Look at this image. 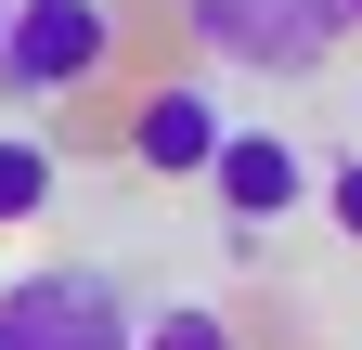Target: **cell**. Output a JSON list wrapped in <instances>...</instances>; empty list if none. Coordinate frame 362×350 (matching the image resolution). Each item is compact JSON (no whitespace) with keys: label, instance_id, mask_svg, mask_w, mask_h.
<instances>
[{"label":"cell","instance_id":"6da1fadb","mask_svg":"<svg viewBox=\"0 0 362 350\" xmlns=\"http://www.w3.org/2000/svg\"><path fill=\"white\" fill-rule=\"evenodd\" d=\"M0 350H143V298L90 259H52V273L0 286Z\"/></svg>","mask_w":362,"mask_h":350},{"label":"cell","instance_id":"7a4b0ae2","mask_svg":"<svg viewBox=\"0 0 362 350\" xmlns=\"http://www.w3.org/2000/svg\"><path fill=\"white\" fill-rule=\"evenodd\" d=\"M181 26H194V52H220V65L310 78L349 39V0H181Z\"/></svg>","mask_w":362,"mask_h":350},{"label":"cell","instance_id":"3957f363","mask_svg":"<svg viewBox=\"0 0 362 350\" xmlns=\"http://www.w3.org/2000/svg\"><path fill=\"white\" fill-rule=\"evenodd\" d=\"M104 65H117V0H26L13 39H0V104L90 91Z\"/></svg>","mask_w":362,"mask_h":350},{"label":"cell","instance_id":"277c9868","mask_svg":"<svg viewBox=\"0 0 362 350\" xmlns=\"http://www.w3.org/2000/svg\"><path fill=\"white\" fill-rule=\"evenodd\" d=\"M220 143H233V117H220V91H194V78H156V91L129 104V169H156V182H207Z\"/></svg>","mask_w":362,"mask_h":350},{"label":"cell","instance_id":"5b68a950","mask_svg":"<svg viewBox=\"0 0 362 350\" xmlns=\"http://www.w3.org/2000/svg\"><path fill=\"white\" fill-rule=\"evenodd\" d=\"M207 195L233 208V234H272L285 208H310V156L285 143V130H233L220 169H207Z\"/></svg>","mask_w":362,"mask_h":350},{"label":"cell","instance_id":"8992f818","mask_svg":"<svg viewBox=\"0 0 362 350\" xmlns=\"http://www.w3.org/2000/svg\"><path fill=\"white\" fill-rule=\"evenodd\" d=\"M52 195H65V156L39 143V130H0V234H13V221H52Z\"/></svg>","mask_w":362,"mask_h":350},{"label":"cell","instance_id":"52a82bcc","mask_svg":"<svg viewBox=\"0 0 362 350\" xmlns=\"http://www.w3.org/2000/svg\"><path fill=\"white\" fill-rule=\"evenodd\" d=\"M143 350H246V337H233V312H156Z\"/></svg>","mask_w":362,"mask_h":350},{"label":"cell","instance_id":"ba28073f","mask_svg":"<svg viewBox=\"0 0 362 350\" xmlns=\"http://www.w3.org/2000/svg\"><path fill=\"white\" fill-rule=\"evenodd\" d=\"M324 208H337V234L362 247V156H337V169H324Z\"/></svg>","mask_w":362,"mask_h":350},{"label":"cell","instance_id":"9c48e42d","mask_svg":"<svg viewBox=\"0 0 362 350\" xmlns=\"http://www.w3.org/2000/svg\"><path fill=\"white\" fill-rule=\"evenodd\" d=\"M0 39H13V0H0Z\"/></svg>","mask_w":362,"mask_h":350},{"label":"cell","instance_id":"30bf717a","mask_svg":"<svg viewBox=\"0 0 362 350\" xmlns=\"http://www.w3.org/2000/svg\"><path fill=\"white\" fill-rule=\"evenodd\" d=\"M349 26H362V0H349Z\"/></svg>","mask_w":362,"mask_h":350},{"label":"cell","instance_id":"8fae6325","mask_svg":"<svg viewBox=\"0 0 362 350\" xmlns=\"http://www.w3.org/2000/svg\"><path fill=\"white\" fill-rule=\"evenodd\" d=\"M13 13H26V0H13Z\"/></svg>","mask_w":362,"mask_h":350}]
</instances>
